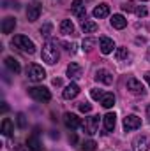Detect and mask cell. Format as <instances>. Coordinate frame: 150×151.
<instances>
[{"mask_svg": "<svg viewBox=\"0 0 150 151\" xmlns=\"http://www.w3.org/2000/svg\"><path fill=\"white\" fill-rule=\"evenodd\" d=\"M41 58H42V62H46L48 65H53V63L58 62V58H60V51H58V44H57V40H48V42L42 46Z\"/></svg>", "mask_w": 150, "mask_h": 151, "instance_id": "6da1fadb", "label": "cell"}, {"mask_svg": "<svg viewBox=\"0 0 150 151\" xmlns=\"http://www.w3.org/2000/svg\"><path fill=\"white\" fill-rule=\"evenodd\" d=\"M11 44H12L16 49L23 51V53H27V55H34V53H36V44L27 37V35H14L12 40H11Z\"/></svg>", "mask_w": 150, "mask_h": 151, "instance_id": "7a4b0ae2", "label": "cell"}, {"mask_svg": "<svg viewBox=\"0 0 150 151\" xmlns=\"http://www.w3.org/2000/svg\"><path fill=\"white\" fill-rule=\"evenodd\" d=\"M28 95L34 100H37V102H50L51 100V93L44 86H32V88H28Z\"/></svg>", "mask_w": 150, "mask_h": 151, "instance_id": "3957f363", "label": "cell"}, {"mask_svg": "<svg viewBox=\"0 0 150 151\" xmlns=\"http://www.w3.org/2000/svg\"><path fill=\"white\" fill-rule=\"evenodd\" d=\"M27 77H28L30 81H34V83L44 81V77H46V70H44L41 65H37V63H32V65L27 67Z\"/></svg>", "mask_w": 150, "mask_h": 151, "instance_id": "277c9868", "label": "cell"}, {"mask_svg": "<svg viewBox=\"0 0 150 151\" xmlns=\"http://www.w3.org/2000/svg\"><path fill=\"white\" fill-rule=\"evenodd\" d=\"M97 128H99V116H88L81 123V130L88 135H94L97 132Z\"/></svg>", "mask_w": 150, "mask_h": 151, "instance_id": "5b68a950", "label": "cell"}, {"mask_svg": "<svg viewBox=\"0 0 150 151\" xmlns=\"http://www.w3.org/2000/svg\"><path fill=\"white\" fill-rule=\"evenodd\" d=\"M141 127V118H138L136 114H129L124 118V130L131 132V130H138Z\"/></svg>", "mask_w": 150, "mask_h": 151, "instance_id": "8992f818", "label": "cell"}, {"mask_svg": "<svg viewBox=\"0 0 150 151\" xmlns=\"http://www.w3.org/2000/svg\"><path fill=\"white\" fill-rule=\"evenodd\" d=\"M150 137L149 135H138L133 139V151H149Z\"/></svg>", "mask_w": 150, "mask_h": 151, "instance_id": "52a82bcc", "label": "cell"}, {"mask_svg": "<svg viewBox=\"0 0 150 151\" xmlns=\"http://www.w3.org/2000/svg\"><path fill=\"white\" fill-rule=\"evenodd\" d=\"M71 11H73V14H74L78 19H81V23L87 21V9H85V4H83L81 0H74V2H73Z\"/></svg>", "mask_w": 150, "mask_h": 151, "instance_id": "ba28073f", "label": "cell"}, {"mask_svg": "<svg viewBox=\"0 0 150 151\" xmlns=\"http://www.w3.org/2000/svg\"><path fill=\"white\" fill-rule=\"evenodd\" d=\"M127 90L133 95H145V86L141 84V81H138L136 77L127 79Z\"/></svg>", "mask_w": 150, "mask_h": 151, "instance_id": "9c48e42d", "label": "cell"}, {"mask_svg": "<svg viewBox=\"0 0 150 151\" xmlns=\"http://www.w3.org/2000/svg\"><path fill=\"white\" fill-rule=\"evenodd\" d=\"M41 11H42V7H41V4H39V2L30 4V5L27 7V19H28L30 23L37 21L39 16H41Z\"/></svg>", "mask_w": 150, "mask_h": 151, "instance_id": "30bf717a", "label": "cell"}, {"mask_svg": "<svg viewBox=\"0 0 150 151\" xmlns=\"http://www.w3.org/2000/svg\"><path fill=\"white\" fill-rule=\"evenodd\" d=\"M27 148L30 151H42V144L39 141V128H36V132L27 139Z\"/></svg>", "mask_w": 150, "mask_h": 151, "instance_id": "8fae6325", "label": "cell"}, {"mask_svg": "<svg viewBox=\"0 0 150 151\" xmlns=\"http://www.w3.org/2000/svg\"><path fill=\"white\" fill-rule=\"evenodd\" d=\"M64 123H66V127L67 128H71V130H76L78 127H81V119L76 116V114H73V113H66L64 114Z\"/></svg>", "mask_w": 150, "mask_h": 151, "instance_id": "7c38bea8", "label": "cell"}, {"mask_svg": "<svg viewBox=\"0 0 150 151\" xmlns=\"http://www.w3.org/2000/svg\"><path fill=\"white\" fill-rule=\"evenodd\" d=\"M94 77H95V81H99L103 84H111L113 83V74L110 70H106V69H99Z\"/></svg>", "mask_w": 150, "mask_h": 151, "instance_id": "4fadbf2b", "label": "cell"}, {"mask_svg": "<svg viewBox=\"0 0 150 151\" xmlns=\"http://www.w3.org/2000/svg\"><path fill=\"white\" fill-rule=\"evenodd\" d=\"M78 93H79V86H78L76 83H71V84H67V86L64 88L62 97H64L66 100H73V99L78 97Z\"/></svg>", "mask_w": 150, "mask_h": 151, "instance_id": "5bb4252c", "label": "cell"}, {"mask_svg": "<svg viewBox=\"0 0 150 151\" xmlns=\"http://www.w3.org/2000/svg\"><path fill=\"white\" fill-rule=\"evenodd\" d=\"M99 47H101V53H103V55H110L113 49H115V42H113V39H110V37H101Z\"/></svg>", "mask_w": 150, "mask_h": 151, "instance_id": "9a60e30c", "label": "cell"}, {"mask_svg": "<svg viewBox=\"0 0 150 151\" xmlns=\"http://www.w3.org/2000/svg\"><path fill=\"white\" fill-rule=\"evenodd\" d=\"M4 63H5V67H7L12 74H20V72H21V65H20V62H18L16 58L7 56V58L4 60Z\"/></svg>", "mask_w": 150, "mask_h": 151, "instance_id": "2e32d148", "label": "cell"}, {"mask_svg": "<svg viewBox=\"0 0 150 151\" xmlns=\"http://www.w3.org/2000/svg\"><path fill=\"white\" fill-rule=\"evenodd\" d=\"M110 23H111L113 28H117V30H124V28L127 27V19H125L122 14H113L111 19H110Z\"/></svg>", "mask_w": 150, "mask_h": 151, "instance_id": "e0dca14e", "label": "cell"}, {"mask_svg": "<svg viewBox=\"0 0 150 151\" xmlns=\"http://www.w3.org/2000/svg\"><path fill=\"white\" fill-rule=\"evenodd\" d=\"M81 72H83L81 65H78L74 62H71V63L67 65V77H69V79H78V77H81Z\"/></svg>", "mask_w": 150, "mask_h": 151, "instance_id": "ac0fdd59", "label": "cell"}, {"mask_svg": "<svg viewBox=\"0 0 150 151\" xmlns=\"http://www.w3.org/2000/svg\"><path fill=\"white\" fill-rule=\"evenodd\" d=\"M14 28H16V18H12V16L4 18V21H2V32L4 34H11V32H14Z\"/></svg>", "mask_w": 150, "mask_h": 151, "instance_id": "d6986e66", "label": "cell"}, {"mask_svg": "<svg viewBox=\"0 0 150 151\" xmlns=\"http://www.w3.org/2000/svg\"><path fill=\"white\" fill-rule=\"evenodd\" d=\"M106 16H110V5H108V4H99V5L94 9V18L103 19V18H106Z\"/></svg>", "mask_w": 150, "mask_h": 151, "instance_id": "ffe728a7", "label": "cell"}, {"mask_svg": "<svg viewBox=\"0 0 150 151\" xmlns=\"http://www.w3.org/2000/svg\"><path fill=\"white\" fill-rule=\"evenodd\" d=\"M103 121H104V128H106L108 132H113V130H115V125H117V116H115V113L104 114Z\"/></svg>", "mask_w": 150, "mask_h": 151, "instance_id": "44dd1931", "label": "cell"}, {"mask_svg": "<svg viewBox=\"0 0 150 151\" xmlns=\"http://www.w3.org/2000/svg\"><path fill=\"white\" fill-rule=\"evenodd\" d=\"M0 132H2L5 137H11V135H12V132H14V125H12V121H11L9 118H4L2 127H0Z\"/></svg>", "mask_w": 150, "mask_h": 151, "instance_id": "7402d4cb", "label": "cell"}, {"mask_svg": "<svg viewBox=\"0 0 150 151\" xmlns=\"http://www.w3.org/2000/svg\"><path fill=\"white\" fill-rule=\"evenodd\" d=\"M60 34H64V35H73L74 34V25H73L71 19H62V23H60Z\"/></svg>", "mask_w": 150, "mask_h": 151, "instance_id": "603a6c76", "label": "cell"}, {"mask_svg": "<svg viewBox=\"0 0 150 151\" xmlns=\"http://www.w3.org/2000/svg\"><path fill=\"white\" fill-rule=\"evenodd\" d=\"M101 104H103V107H106V109L113 107V106H115V95H113V93H104L103 99H101Z\"/></svg>", "mask_w": 150, "mask_h": 151, "instance_id": "cb8c5ba5", "label": "cell"}, {"mask_svg": "<svg viewBox=\"0 0 150 151\" xmlns=\"http://www.w3.org/2000/svg\"><path fill=\"white\" fill-rule=\"evenodd\" d=\"M99 27H97V23L95 21H83L81 23V30H83V34H92V32H95Z\"/></svg>", "mask_w": 150, "mask_h": 151, "instance_id": "d4e9b609", "label": "cell"}, {"mask_svg": "<svg viewBox=\"0 0 150 151\" xmlns=\"http://www.w3.org/2000/svg\"><path fill=\"white\" fill-rule=\"evenodd\" d=\"M95 42H97L95 39L87 37L85 40H83V44H81V46H83V51H87V53H88V51H92V49H94V46H95Z\"/></svg>", "mask_w": 150, "mask_h": 151, "instance_id": "484cf974", "label": "cell"}, {"mask_svg": "<svg viewBox=\"0 0 150 151\" xmlns=\"http://www.w3.org/2000/svg\"><path fill=\"white\" fill-rule=\"evenodd\" d=\"M41 35L42 37H51V32H53V25L51 23H44L42 27H41Z\"/></svg>", "mask_w": 150, "mask_h": 151, "instance_id": "4316f807", "label": "cell"}, {"mask_svg": "<svg viewBox=\"0 0 150 151\" xmlns=\"http://www.w3.org/2000/svg\"><path fill=\"white\" fill-rule=\"evenodd\" d=\"M115 56H117V60H118V62L125 60V58L129 56V51H127V47H117V53H115Z\"/></svg>", "mask_w": 150, "mask_h": 151, "instance_id": "83f0119b", "label": "cell"}, {"mask_svg": "<svg viewBox=\"0 0 150 151\" xmlns=\"http://www.w3.org/2000/svg\"><path fill=\"white\" fill-rule=\"evenodd\" d=\"M16 123H18V127H20L21 130H25V128H27V116L23 113H18L16 114Z\"/></svg>", "mask_w": 150, "mask_h": 151, "instance_id": "f1b7e54d", "label": "cell"}, {"mask_svg": "<svg viewBox=\"0 0 150 151\" xmlns=\"http://www.w3.org/2000/svg\"><path fill=\"white\" fill-rule=\"evenodd\" d=\"M122 11H125V12H133V11H136L134 2H133V0H129V2H125V4H122Z\"/></svg>", "mask_w": 150, "mask_h": 151, "instance_id": "f546056e", "label": "cell"}, {"mask_svg": "<svg viewBox=\"0 0 150 151\" xmlns=\"http://www.w3.org/2000/svg\"><path fill=\"white\" fill-rule=\"evenodd\" d=\"M97 148V142L95 141H87V142H83V151H95Z\"/></svg>", "mask_w": 150, "mask_h": 151, "instance_id": "4dcf8cb0", "label": "cell"}, {"mask_svg": "<svg viewBox=\"0 0 150 151\" xmlns=\"http://www.w3.org/2000/svg\"><path fill=\"white\" fill-rule=\"evenodd\" d=\"M90 95H92V99H94V100H101V99H103V95H104V91H103V90H99V88H94V90L90 91Z\"/></svg>", "mask_w": 150, "mask_h": 151, "instance_id": "1f68e13d", "label": "cell"}, {"mask_svg": "<svg viewBox=\"0 0 150 151\" xmlns=\"http://www.w3.org/2000/svg\"><path fill=\"white\" fill-rule=\"evenodd\" d=\"M134 12H136V14H138L140 18H145V16L149 14V11H147V7H145V5H138Z\"/></svg>", "mask_w": 150, "mask_h": 151, "instance_id": "d6a6232c", "label": "cell"}, {"mask_svg": "<svg viewBox=\"0 0 150 151\" xmlns=\"http://www.w3.org/2000/svg\"><path fill=\"white\" fill-rule=\"evenodd\" d=\"M79 111H81V113H90V111H92V104L81 102V104H79Z\"/></svg>", "mask_w": 150, "mask_h": 151, "instance_id": "836d02e7", "label": "cell"}, {"mask_svg": "<svg viewBox=\"0 0 150 151\" xmlns=\"http://www.w3.org/2000/svg\"><path fill=\"white\" fill-rule=\"evenodd\" d=\"M64 46H66V49H67L69 53H76V44H67V42H64Z\"/></svg>", "mask_w": 150, "mask_h": 151, "instance_id": "e575fe53", "label": "cell"}, {"mask_svg": "<svg viewBox=\"0 0 150 151\" xmlns=\"http://www.w3.org/2000/svg\"><path fill=\"white\" fill-rule=\"evenodd\" d=\"M53 84H55V86H60V84H62V79L55 77V79H53Z\"/></svg>", "mask_w": 150, "mask_h": 151, "instance_id": "d590c367", "label": "cell"}, {"mask_svg": "<svg viewBox=\"0 0 150 151\" xmlns=\"http://www.w3.org/2000/svg\"><path fill=\"white\" fill-rule=\"evenodd\" d=\"M7 111H9V106L5 102H2V113H7Z\"/></svg>", "mask_w": 150, "mask_h": 151, "instance_id": "8d00e7d4", "label": "cell"}, {"mask_svg": "<svg viewBox=\"0 0 150 151\" xmlns=\"http://www.w3.org/2000/svg\"><path fill=\"white\" fill-rule=\"evenodd\" d=\"M147 118H149V123H150V104L147 106Z\"/></svg>", "mask_w": 150, "mask_h": 151, "instance_id": "74e56055", "label": "cell"}, {"mask_svg": "<svg viewBox=\"0 0 150 151\" xmlns=\"http://www.w3.org/2000/svg\"><path fill=\"white\" fill-rule=\"evenodd\" d=\"M16 151H27V150H25V146H16ZM28 151H30V150H28Z\"/></svg>", "mask_w": 150, "mask_h": 151, "instance_id": "f35d334b", "label": "cell"}, {"mask_svg": "<svg viewBox=\"0 0 150 151\" xmlns=\"http://www.w3.org/2000/svg\"><path fill=\"white\" fill-rule=\"evenodd\" d=\"M147 60H149V62H150V47H149V49H147Z\"/></svg>", "mask_w": 150, "mask_h": 151, "instance_id": "ab89813d", "label": "cell"}, {"mask_svg": "<svg viewBox=\"0 0 150 151\" xmlns=\"http://www.w3.org/2000/svg\"><path fill=\"white\" fill-rule=\"evenodd\" d=\"M145 79H147V81L150 83V72H147V74H145Z\"/></svg>", "mask_w": 150, "mask_h": 151, "instance_id": "60d3db41", "label": "cell"}, {"mask_svg": "<svg viewBox=\"0 0 150 151\" xmlns=\"http://www.w3.org/2000/svg\"><path fill=\"white\" fill-rule=\"evenodd\" d=\"M141 2H147V0H141Z\"/></svg>", "mask_w": 150, "mask_h": 151, "instance_id": "b9f144b4", "label": "cell"}]
</instances>
